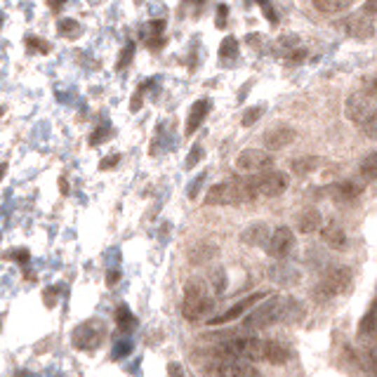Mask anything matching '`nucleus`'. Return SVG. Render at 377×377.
<instances>
[{
  "label": "nucleus",
  "instance_id": "obj_26",
  "mask_svg": "<svg viewBox=\"0 0 377 377\" xmlns=\"http://www.w3.org/2000/svg\"><path fill=\"white\" fill-rule=\"evenodd\" d=\"M26 50H29V55H48L52 50V45L48 41H41V38H36V36H29L26 38Z\"/></svg>",
  "mask_w": 377,
  "mask_h": 377
},
{
  "label": "nucleus",
  "instance_id": "obj_7",
  "mask_svg": "<svg viewBox=\"0 0 377 377\" xmlns=\"http://www.w3.org/2000/svg\"><path fill=\"white\" fill-rule=\"evenodd\" d=\"M250 184L255 188L257 198H276L285 193V188L290 184V177L281 170H266L262 174H252Z\"/></svg>",
  "mask_w": 377,
  "mask_h": 377
},
{
  "label": "nucleus",
  "instance_id": "obj_38",
  "mask_svg": "<svg viewBox=\"0 0 377 377\" xmlns=\"http://www.w3.org/2000/svg\"><path fill=\"white\" fill-rule=\"evenodd\" d=\"M200 158H203V146H193V153H188L186 165H188V167H193Z\"/></svg>",
  "mask_w": 377,
  "mask_h": 377
},
{
  "label": "nucleus",
  "instance_id": "obj_20",
  "mask_svg": "<svg viewBox=\"0 0 377 377\" xmlns=\"http://www.w3.org/2000/svg\"><path fill=\"white\" fill-rule=\"evenodd\" d=\"M321 224H323V217L318 210H307L304 214L297 217V229H300L302 233H314Z\"/></svg>",
  "mask_w": 377,
  "mask_h": 377
},
{
  "label": "nucleus",
  "instance_id": "obj_21",
  "mask_svg": "<svg viewBox=\"0 0 377 377\" xmlns=\"http://www.w3.org/2000/svg\"><path fill=\"white\" fill-rule=\"evenodd\" d=\"M321 163H323V160L316 158V156H307V158H295L290 163V167H292V172H295V174H309V172L318 170Z\"/></svg>",
  "mask_w": 377,
  "mask_h": 377
},
{
  "label": "nucleus",
  "instance_id": "obj_13",
  "mask_svg": "<svg viewBox=\"0 0 377 377\" xmlns=\"http://www.w3.org/2000/svg\"><path fill=\"white\" fill-rule=\"evenodd\" d=\"M259 361H266L271 366H283V363L290 361V352L274 340H262V344H259Z\"/></svg>",
  "mask_w": 377,
  "mask_h": 377
},
{
  "label": "nucleus",
  "instance_id": "obj_35",
  "mask_svg": "<svg viewBox=\"0 0 377 377\" xmlns=\"http://www.w3.org/2000/svg\"><path fill=\"white\" fill-rule=\"evenodd\" d=\"M304 57H307V50H302V48L285 52V62L288 64H300V62H304Z\"/></svg>",
  "mask_w": 377,
  "mask_h": 377
},
{
  "label": "nucleus",
  "instance_id": "obj_22",
  "mask_svg": "<svg viewBox=\"0 0 377 377\" xmlns=\"http://www.w3.org/2000/svg\"><path fill=\"white\" fill-rule=\"evenodd\" d=\"M116 326L121 328V333H130V330H135V326H137V318H135V314L125 304L116 309Z\"/></svg>",
  "mask_w": 377,
  "mask_h": 377
},
{
  "label": "nucleus",
  "instance_id": "obj_29",
  "mask_svg": "<svg viewBox=\"0 0 377 377\" xmlns=\"http://www.w3.org/2000/svg\"><path fill=\"white\" fill-rule=\"evenodd\" d=\"M271 276L276 278L278 283H285V278H292V281H297V271H292L290 266H285V264H278V266H274V269H271Z\"/></svg>",
  "mask_w": 377,
  "mask_h": 377
},
{
  "label": "nucleus",
  "instance_id": "obj_33",
  "mask_svg": "<svg viewBox=\"0 0 377 377\" xmlns=\"http://www.w3.org/2000/svg\"><path fill=\"white\" fill-rule=\"evenodd\" d=\"M130 352H132V342H130V340L116 342V347H114V359H125Z\"/></svg>",
  "mask_w": 377,
  "mask_h": 377
},
{
  "label": "nucleus",
  "instance_id": "obj_15",
  "mask_svg": "<svg viewBox=\"0 0 377 377\" xmlns=\"http://www.w3.org/2000/svg\"><path fill=\"white\" fill-rule=\"evenodd\" d=\"M344 29H347L349 34L356 36V38H373V36H375V22H373V17L354 15V17L347 19Z\"/></svg>",
  "mask_w": 377,
  "mask_h": 377
},
{
  "label": "nucleus",
  "instance_id": "obj_30",
  "mask_svg": "<svg viewBox=\"0 0 377 377\" xmlns=\"http://www.w3.org/2000/svg\"><path fill=\"white\" fill-rule=\"evenodd\" d=\"M114 135V130L109 128V125H104V128H97L92 135H90V146H97V144H102V142H107L109 137Z\"/></svg>",
  "mask_w": 377,
  "mask_h": 377
},
{
  "label": "nucleus",
  "instance_id": "obj_9",
  "mask_svg": "<svg viewBox=\"0 0 377 377\" xmlns=\"http://www.w3.org/2000/svg\"><path fill=\"white\" fill-rule=\"evenodd\" d=\"M271 165H274V158L266 151H259V149H248V151H243L236 158V170L248 174H262Z\"/></svg>",
  "mask_w": 377,
  "mask_h": 377
},
{
  "label": "nucleus",
  "instance_id": "obj_5",
  "mask_svg": "<svg viewBox=\"0 0 377 377\" xmlns=\"http://www.w3.org/2000/svg\"><path fill=\"white\" fill-rule=\"evenodd\" d=\"M352 278H354L352 269H347V266H335V269L323 274L318 285L311 290V295H314L316 302H328L330 297H337L352 288Z\"/></svg>",
  "mask_w": 377,
  "mask_h": 377
},
{
  "label": "nucleus",
  "instance_id": "obj_6",
  "mask_svg": "<svg viewBox=\"0 0 377 377\" xmlns=\"http://www.w3.org/2000/svg\"><path fill=\"white\" fill-rule=\"evenodd\" d=\"M207 377H262V373L252 366V363L238 361V359H226L212 352L210 366H207Z\"/></svg>",
  "mask_w": 377,
  "mask_h": 377
},
{
  "label": "nucleus",
  "instance_id": "obj_19",
  "mask_svg": "<svg viewBox=\"0 0 377 377\" xmlns=\"http://www.w3.org/2000/svg\"><path fill=\"white\" fill-rule=\"evenodd\" d=\"M321 236H323V240H326V243L333 250H340V248L347 245V233H344V229L337 222H328L326 226H323Z\"/></svg>",
  "mask_w": 377,
  "mask_h": 377
},
{
  "label": "nucleus",
  "instance_id": "obj_28",
  "mask_svg": "<svg viewBox=\"0 0 377 377\" xmlns=\"http://www.w3.org/2000/svg\"><path fill=\"white\" fill-rule=\"evenodd\" d=\"M214 290L219 295V292H224L226 288V276H224V271L222 269H217V271H212L210 278H207V290Z\"/></svg>",
  "mask_w": 377,
  "mask_h": 377
},
{
  "label": "nucleus",
  "instance_id": "obj_34",
  "mask_svg": "<svg viewBox=\"0 0 377 377\" xmlns=\"http://www.w3.org/2000/svg\"><path fill=\"white\" fill-rule=\"evenodd\" d=\"M132 55H135V43H128L125 48H123L121 60H118V64H116V67H118V69H125L128 64H130V60H132Z\"/></svg>",
  "mask_w": 377,
  "mask_h": 377
},
{
  "label": "nucleus",
  "instance_id": "obj_24",
  "mask_svg": "<svg viewBox=\"0 0 377 377\" xmlns=\"http://www.w3.org/2000/svg\"><path fill=\"white\" fill-rule=\"evenodd\" d=\"M359 337H368V340H373V337H375V304H370V309L366 311V316L361 318Z\"/></svg>",
  "mask_w": 377,
  "mask_h": 377
},
{
  "label": "nucleus",
  "instance_id": "obj_3",
  "mask_svg": "<svg viewBox=\"0 0 377 377\" xmlns=\"http://www.w3.org/2000/svg\"><path fill=\"white\" fill-rule=\"evenodd\" d=\"M214 309V302L207 295V283L200 278H188L186 290H184V304H181V316L188 323H198L210 316Z\"/></svg>",
  "mask_w": 377,
  "mask_h": 377
},
{
  "label": "nucleus",
  "instance_id": "obj_10",
  "mask_svg": "<svg viewBox=\"0 0 377 377\" xmlns=\"http://www.w3.org/2000/svg\"><path fill=\"white\" fill-rule=\"evenodd\" d=\"M266 252L276 259H283L285 255H290V250L295 248V233H292L288 226H278V229L271 231L269 240H266Z\"/></svg>",
  "mask_w": 377,
  "mask_h": 377
},
{
  "label": "nucleus",
  "instance_id": "obj_41",
  "mask_svg": "<svg viewBox=\"0 0 377 377\" xmlns=\"http://www.w3.org/2000/svg\"><path fill=\"white\" fill-rule=\"evenodd\" d=\"M57 295H60V288H48V290H45V304H48V307H55Z\"/></svg>",
  "mask_w": 377,
  "mask_h": 377
},
{
  "label": "nucleus",
  "instance_id": "obj_32",
  "mask_svg": "<svg viewBox=\"0 0 377 377\" xmlns=\"http://www.w3.org/2000/svg\"><path fill=\"white\" fill-rule=\"evenodd\" d=\"M214 255V250L212 248H207V245H200V248H196L191 252V262L193 264H203V262H207Z\"/></svg>",
  "mask_w": 377,
  "mask_h": 377
},
{
  "label": "nucleus",
  "instance_id": "obj_27",
  "mask_svg": "<svg viewBox=\"0 0 377 377\" xmlns=\"http://www.w3.org/2000/svg\"><path fill=\"white\" fill-rule=\"evenodd\" d=\"M57 29H60V34L64 38H76L78 34H81V26H78L76 19H60Z\"/></svg>",
  "mask_w": 377,
  "mask_h": 377
},
{
  "label": "nucleus",
  "instance_id": "obj_36",
  "mask_svg": "<svg viewBox=\"0 0 377 377\" xmlns=\"http://www.w3.org/2000/svg\"><path fill=\"white\" fill-rule=\"evenodd\" d=\"M262 111H264V109H262V107H255V109H248V114H245V116H243V121H240V123H243V125H245V128H248V125H252V123H257V118H259V116H262Z\"/></svg>",
  "mask_w": 377,
  "mask_h": 377
},
{
  "label": "nucleus",
  "instance_id": "obj_25",
  "mask_svg": "<svg viewBox=\"0 0 377 377\" xmlns=\"http://www.w3.org/2000/svg\"><path fill=\"white\" fill-rule=\"evenodd\" d=\"M314 8L318 12H326V15H340V12L352 8V3H330V0H316Z\"/></svg>",
  "mask_w": 377,
  "mask_h": 377
},
{
  "label": "nucleus",
  "instance_id": "obj_42",
  "mask_svg": "<svg viewBox=\"0 0 377 377\" xmlns=\"http://www.w3.org/2000/svg\"><path fill=\"white\" fill-rule=\"evenodd\" d=\"M363 130V135H366V137H370V139H375V130H377V118H373V121H368L366 125L361 128Z\"/></svg>",
  "mask_w": 377,
  "mask_h": 377
},
{
  "label": "nucleus",
  "instance_id": "obj_12",
  "mask_svg": "<svg viewBox=\"0 0 377 377\" xmlns=\"http://www.w3.org/2000/svg\"><path fill=\"white\" fill-rule=\"evenodd\" d=\"M326 193L335 200V203H354V200H359L363 196V186L356 184V181L344 179V181L330 184L326 188Z\"/></svg>",
  "mask_w": 377,
  "mask_h": 377
},
{
  "label": "nucleus",
  "instance_id": "obj_44",
  "mask_svg": "<svg viewBox=\"0 0 377 377\" xmlns=\"http://www.w3.org/2000/svg\"><path fill=\"white\" fill-rule=\"evenodd\" d=\"M12 257H15L19 264H26V262H29V252H26V250H17V252H12Z\"/></svg>",
  "mask_w": 377,
  "mask_h": 377
},
{
  "label": "nucleus",
  "instance_id": "obj_2",
  "mask_svg": "<svg viewBox=\"0 0 377 377\" xmlns=\"http://www.w3.org/2000/svg\"><path fill=\"white\" fill-rule=\"evenodd\" d=\"M257 200L255 188L250 184V177H236L229 181H219L207 188L205 193V203L207 205H243V203H252Z\"/></svg>",
  "mask_w": 377,
  "mask_h": 377
},
{
  "label": "nucleus",
  "instance_id": "obj_23",
  "mask_svg": "<svg viewBox=\"0 0 377 377\" xmlns=\"http://www.w3.org/2000/svg\"><path fill=\"white\" fill-rule=\"evenodd\" d=\"M238 60V41L236 38H224L222 45H219V62L222 64H231Z\"/></svg>",
  "mask_w": 377,
  "mask_h": 377
},
{
  "label": "nucleus",
  "instance_id": "obj_43",
  "mask_svg": "<svg viewBox=\"0 0 377 377\" xmlns=\"http://www.w3.org/2000/svg\"><path fill=\"white\" fill-rule=\"evenodd\" d=\"M118 281H121V271H109V274H107V285H109V288H114V285H118Z\"/></svg>",
  "mask_w": 377,
  "mask_h": 377
},
{
  "label": "nucleus",
  "instance_id": "obj_40",
  "mask_svg": "<svg viewBox=\"0 0 377 377\" xmlns=\"http://www.w3.org/2000/svg\"><path fill=\"white\" fill-rule=\"evenodd\" d=\"M259 8H262L264 17L269 19L271 24H278V15H276V10H274V5H271V3H266V5H259Z\"/></svg>",
  "mask_w": 377,
  "mask_h": 377
},
{
  "label": "nucleus",
  "instance_id": "obj_31",
  "mask_svg": "<svg viewBox=\"0 0 377 377\" xmlns=\"http://www.w3.org/2000/svg\"><path fill=\"white\" fill-rule=\"evenodd\" d=\"M375 160H377V156L370 153L368 158L361 163V174H363V177H366L368 181H375Z\"/></svg>",
  "mask_w": 377,
  "mask_h": 377
},
{
  "label": "nucleus",
  "instance_id": "obj_37",
  "mask_svg": "<svg viewBox=\"0 0 377 377\" xmlns=\"http://www.w3.org/2000/svg\"><path fill=\"white\" fill-rule=\"evenodd\" d=\"M118 160H121V156L118 153H111V156H107V158H102L100 167H102V170H111V167L118 165Z\"/></svg>",
  "mask_w": 377,
  "mask_h": 377
},
{
  "label": "nucleus",
  "instance_id": "obj_4",
  "mask_svg": "<svg viewBox=\"0 0 377 377\" xmlns=\"http://www.w3.org/2000/svg\"><path fill=\"white\" fill-rule=\"evenodd\" d=\"M375 92H377L375 78H368L366 90H359V92H354V95L347 100V107H344V114H347V118L352 121L354 125L363 128L368 121L377 118V116H375V111H377Z\"/></svg>",
  "mask_w": 377,
  "mask_h": 377
},
{
  "label": "nucleus",
  "instance_id": "obj_47",
  "mask_svg": "<svg viewBox=\"0 0 377 377\" xmlns=\"http://www.w3.org/2000/svg\"><path fill=\"white\" fill-rule=\"evenodd\" d=\"M0 24H3V17H0Z\"/></svg>",
  "mask_w": 377,
  "mask_h": 377
},
{
  "label": "nucleus",
  "instance_id": "obj_45",
  "mask_svg": "<svg viewBox=\"0 0 377 377\" xmlns=\"http://www.w3.org/2000/svg\"><path fill=\"white\" fill-rule=\"evenodd\" d=\"M5 172H8V163H0V179L5 177Z\"/></svg>",
  "mask_w": 377,
  "mask_h": 377
},
{
  "label": "nucleus",
  "instance_id": "obj_11",
  "mask_svg": "<svg viewBox=\"0 0 377 377\" xmlns=\"http://www.w3.org/2000/svg\"><path fill=\"white\" fill-rule=\"evenodd\" d=\"M264 297V292H255V295H248V297H243L240 302L233 304L231 309H226L224 314H219L217 318H210V326H224V323H231V321H236V318H240L245 314V311H250L252 307H257V302Z\"/></svg>",
  "mask_w": 377,
  "mask_h": 377
},
{
  "label": "nucleus",
  "instance_id": "obj_14",
  "mask_svg": "<svg viewBox=\"0 0 377 377\" xmlns=\"http://www.w3.org/2000/svg\"><path fill=\"white\" fill-rule=\"evenodd\" d=\"M295 142V130L292 128H274L264 135V146L271 149V151H278V149H285L288 144Z\"/></svg>",
  "mask_w": 377,
  "mask_h": 377
},
{
  "label": "nucleus",
  "instance_id": "obj_18",
  "mask_svg": "<svg viewBox=\"0 0 377 377\" xmlns=\"http://www.w3.org/2000/svg\"><path fill=\"white\" fill-rule=\"evenodd\" d=\"M269 236H271L269 226H266L264 222H255L240 233V240H243L245 245H266Z\"/></svg>",
  "mask_w": 377,
  "mask_h": 377
},
{
  "label": "nucleus",
  "instance_id": "obj_8",
  "mask_svg": "<svg viewBox=\"0 0 377 377\" xmlns=\"http://www.w3.org/2000/svg\"><path fill=\"white\" fill-rule=\"evenodd\" d=\"M107 337V326L102 321H88L74 330V347L81 352H92Z\"/></svg>",
  "mask_w": 377,
  "mask_h": 377
},
{
  "label": "nucleus",
  "instance_id": "obj_16",
  "mask_svg": "<svg viewBox=\"0 0 377 377\" xmlns=\"http://www.w3.org/2000/svg\"><path fill=\"white\" fill-rule=\"evenodd\" d=\"M165 22L163 19H156V22H149L144 26V31H142V36H144V41L149 45V50H160L165 45Z\"/></svg>",
  "mask_w": 377,
  "mask_h": 377
},
{
  "label": "nucleus",
  "instance_id": "obj_39",
  "mask_svg": "<svg viewBox=\"0 0 377 377\" xmlns=\"http://www.w3.org/2000/svg\"><path fill=\"white\" fill-rule=\"evenodd\" d=\"M226 12H229V8L219 3L217 5V29H226Z\"/></svg>",
  "mask_w": 377,
  "mask_h": 377
},
{
  "label": "nucleus",
  "instance_id": "obj_46",
  "mask_svg": "<svg viewBox=\"0 0 377 377\" xmlns=\"http://www.w3.org/2000/svg\"><path fill=\"white\" fill-rule=\"evenodd\" d=\"M170 373H174V375L179 377V373H181V370H179V366H170Z\"/></svg>",
  "mask_w": 377,
  "mask_h": 377
},
{
  "label": "nucleus",
  "instance_id": "obj_1",
  "mask_svg": "<svg viewBox=\"0 0 377 377\" xmlns=\"http://www.w3.org/2000/svg\"><path fill=\"white\" fill-rule=\"evenodd\" d=\"M307 316V309L302 307L295 297H271L264 304L252 307V311L245 316V328L248 330H264L274 323H300Z\"/></svg>",
  "mask_w": 377,
  "mask_h": 377
},
{
  "label": "nucleus",
  "instance_id": "obj_17",
  "mask_svg": "<svg viewBox=\"0 0 377 377\" xmlns=\"http://www.w3.org/2000/svg\"><path fill=\"white\" fill-rule=\"evenodd\" d=\"M207 114H210V102H207V100H198V102L191 107V111H188L184 132H186V135H193V132H196V130H198L200 125H203V121L207 118Z\"/></svg>",
  "mask_w": 377,
  "mask_h": 377
}]
</instances>
